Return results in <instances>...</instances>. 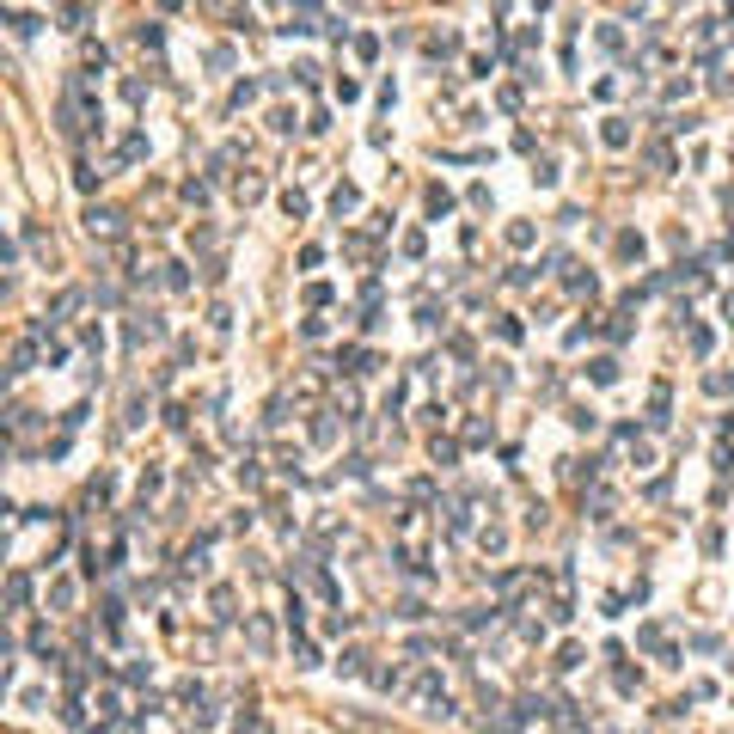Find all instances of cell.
I'll use <instances>...</instances> for the list:
<instances>
[{"mask_svg":"<svg viewBox=\"0 0 734 734\" xmlns=\"http://www.w3.org/2000/svg\"><path fill=\"white\" fill-rule=\"evenodd\" d=\"M86 227H92V233H117V214H110V208H92Z\"/></svg>","mask_w":734,"mask_h":734,"instance_id":"6da1fadb","label":"cell"}]
</instances>
